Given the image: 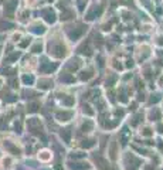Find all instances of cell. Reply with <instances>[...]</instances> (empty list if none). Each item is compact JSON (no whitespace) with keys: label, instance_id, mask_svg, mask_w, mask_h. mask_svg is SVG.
Listing matches in <instances>:
<instances>
[{"label":"cell","instance_id":"6da1fadb","mask_svg":"<svg viewBox=\"0 0 163 170\" xmlns=\"http://www.w3.org/2000/svg\"><path fill=\"white\" fill-rule=\"evenodd\" d=\"M24 81H26V82H31L33 78H31V77H24Z\"/></svg>","mask_w":163,"mask_h":170}]
</instances>
